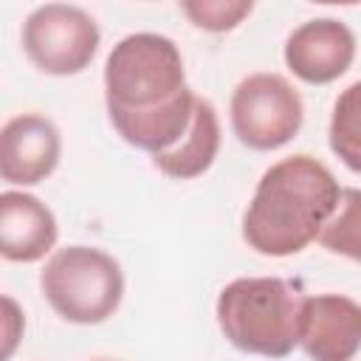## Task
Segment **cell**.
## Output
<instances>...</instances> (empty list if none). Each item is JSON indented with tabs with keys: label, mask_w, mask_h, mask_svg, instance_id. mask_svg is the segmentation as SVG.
Instances as JSON below:
<instances>
[{
	"label": "cell",
	"mask_w": 361,
	"mask_h": 361,
	"mask_svg": "<svg viewBox=\"0 0 361 361\" xmlns=\"http://www.w3.org/2000/svg\"><path fill=\"white\" fill-rule=\"evenodd\" d=\"M104 102L130 147L161 155L186 135L197 96L186 85L178 45L144 31L113 45L104 62Z\"/></svg>",
	"instance_id": "6da1fadb"
},
{
	"label": "cell",
	"mask_w": 361,
	"mask_h": 361,
	"mask_svg": "<svg viewBox=\"0 0 361 361\" xmlns=\"http://www.w3.org/2000/svg\"><path fill=\"white\" fill-rule=\"evenodd\" d=\"M341 186L313 155H290L268 166L243 214V240L265 257H290L319 240L336 212Z\"/></svg>",
	"instance_id": "7a4b0ae2"
},
{
	"label": "cell",
	"mask_w": 361,
	"mask_h": 361,
	"mask_svg": "<svg viewBox=\"0 0 361 361\" xmlns=\"http://www.w3.org/2000/svg\"><path fill=\"white\" fill-rule=\"evenodd\" d=\"M305 293L282 276H240L217 296V324L240 353L285 358L299 347Z\"/></svg>",
	"instance_id": "3957f363"
},
{
	"label": "cell",
	"mask_w": 361,
	"mask_h": 361,
	"mask_svg": "<svg viewBox=\"0 0 361 361\" xmlns=\"http://www.w3.org/2000/svg\"><path fill=\"white\" fill-rule=\"evenodd\" d=\"M48 305L73 324H99L110 319L124 296V274L118 262L90 245L59 248L39 274Z\"/></svg>",
	"instance_id": "277c9868"
},
{
	"label": "cell",
	"mask_w": 361,
	"mask_h": 361,
	"mask_svg": "<svg viewBox=\"0 0 361 361\" xmlns=\"http://www.w3.org/2000/svg\"><path fill=\"white\" fill-rule=\"evenodd\" d=\"M231 130L240 144L268 152L285 147L302 127L299 90L279 73H251L231 93Z\"/></svg>",
	"instance_id": "5b68a950"
},
{
	"label": "cell",
	"mask_w": 361,
	"mask_h": 361,
	"mask_svg": "<svg viewBox=\"0 0 361 361\" xmlns=\"http://www.w3.org/2000/svg\"><path fill=\"white\" fill-rule=\"evenodd\" d=\"M99 25L79 6L45 3L23 23V51L48 76L82 73L99 51Z\"/></svg>",
	"instance_id": "8992f818"
},
{
	"label": "cell",
	"mask_w": 361,
	"mask_h": 361,
	"mask_svg": "<svg viewBox=\"0 0 361 361\" xmlns=\"http://www.w3.org/2000/svg\"><path fill=\"white\" fill-rule=\"evenodd\" d=\"M299 347L310 361H355L361 353V305L341 293L305 296Z\"/></svg>",
	"instance_id": "52a82bcc"
},
{
	"label": "cell",
	"mask_w": 361,
	"mask_h": 361,
	"mask_svg": "<svg viewBox=\"0 0 361 361\" xmlns=\"http://www.w3.org/2000/svg\"><path fill=\"white\" fill-rule=\"evenodd\" d=\"M355 59V34L333 17L307 20L290 31L285 42V65L307 85L336 82Z\"/></svg>",
	"instance_id": "ba28073f"
},
{
	"label": "cell",
	"mask_w": 361,
	"mask_h": 361,
	"mask_svg": "<svg viewBox=\"0 0 361 361\" xmlns=\"http://www.w3.org/2000/svg\"><path fill=\"white\" fill-rule=\"evenodd\" d=\"M62 155L59 130L39 113H23L6 121L0 133V175L17 186L45 180Z\"/></svg>",
	"instance_id": "9c48e42d"
},
{
	"label": "cell",
	"mask_w": 361,
	"mask_h": 361,
	"mask_svg": "<svg viewBox=\"0 0 361 361\" xmlns=\"http://www.w3.org/2000/svg\"><path fill=\"white\" fill-rule=\"evenodd\" d=\"M56 243V217L34 195H0V254L11 262H37Z\"/></svg>",
	"instance_id": "30bf717a"
},
{
	"label": "cell",
	"mask_w": 361,
	"mask_h": 361,
	"mask_svg": "<svg viewBox=\"0 0 361 361\" xmlns=\"http://www.w3.org/2000/svg\"><path fill=\"white\" fill-rule=\"evenodd\" d=\"M220 149V121H217V110L212 102H206L203 96H197L195 102V116L192 124L186 130V135L166 152L152 155V164L175 180H192L197 175H203Z\"/></svg>",
	"instance_id": "8fae6325"
},
{
	"label": "cell",
	"mask_w": 361,
	"mask_h": 361,
	"mask_svg": "<svg viewBox=\"0 0 361 361\" xmlns=\"http://www.w3.org/2000/svg\"><path fill=\"white\" fill-rule=\"evenodd\" d=\"M330 149L341 164L361 175V79L344 87L330 116Z\"/></svg>",
	"instance_id": "7c38bea8"
},
{
	"label": "cell",
	"mask_w": 361,
	"mask_h": 361,
	"mask_svg": "<svg viewBox=\"0 0 361 361\" xmlns=\"http://www.w3.org/2000/svg\"><path fill=\"white\" fill-rule=\"evenodd\" d=\"M319 243L338 257L361 262V189L347 186L341 189L338 206L324 223Z\"/></svg>",
	"instance_id": "4fadbf2b"
},
{
	"label": "cell",
	"mask_w": 361,
	"mask_h": 361,
	"mask_svg": "<svg viewBox=\"0 0 361 361\" xmlns=\"http://www.w3.org/2000/svg\"><path fill=\"white\" fill-rule=\"evenodd\" d=\"M180 8L197 28L220 34L240 25L243 17L251 14L254 3L251 0H183Z\"/></svg>",
	"instance_id": "5bb4252c"
},
{
	"label": "cell",
	"mask_w": 361,
	"mask_h": 361,
	"mask_svg": "<svg viewBox=\"0 0 361 361\" xmlns=\"http://www.w3.org/2000/svg\"><path fill=\"white\" fill-rule=\"evenodd\" d=\"M3 307H6V316H3V322H6V347H3V358H8L11 350H14V344H17V338H20L23 316H20L17 305H14V299H8V296H3Z\"/></svg>",
	"instance_id": "9a60e30c"
},
{
	"label": "cell",
	"mask_w": 361,
	"mask_h": 361,
	"mask_svg": "<svg viewBox=\"0 0 361 361\" xmlns=\"http://www.w3.org/2000/svg\"><path fill=\"white\" fill-rule=\"evenodd\" d=\"M96 361H110V358H96Z\"/></svg>",
	"instance_id": "2e32d148"
},
{
	"label": "cell",
	"mask_w": 361,
	"mask_h": 361,
	"mask_svg": "<svg viewBox=\"0 0 361 361\" xmlns=\"http://www.w3.org/2000/svg\"><path fill=\"white\" fill-rule=\"evenodd\" d=\"M355 361H361V353H358V358H355Z\"/></svg>",
	"instance_id": "e0dca14e"
}]
</instances>
